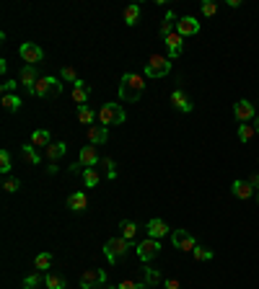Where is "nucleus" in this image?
Instances as JSON below:
<instances>
[{
    "label": "nucleus",
    "mask_w": 259,
    "mask_h": 289,
    "mask_svg": "<svg viewBox=\"0 0 259 289\" xmlns=\"http://www.w3.org/2000/svg\"><path fill=\"white\" fill-rule=\"evenodd\" d=\"M21 155H24V160L29 165H39V150L34 147V145H21Z\"/></svg>",
    "instance_id": "24"
},
{
    "label": "nucleus",
    "mask_w": 259,
    "mask_h": 289,
    "mask_svg": "<svg viewBox=\"0 0 259 289\" xmlns=\"http://www.w3.org/2000/svg\"><path fill=\"white\" fill-rule=\"evenodd\" d=\"M125 119H127V114L119 103H104V106L99 109V122H101V126H106V129L109 126L125 124Z\"/></svg>",
    "instance_id": "3"
},
{
    "label": "nucleus",
    "mask_w": 259,
    "mask_h": 289,
    "mask_svg": "<svg viewBox=\"0 0 259 289\" xmlns=\"http://www.w3.org/2000/svg\"><path fill=\"white\" fill-rule=\"evenodd\" d=\"M31 145H34V147H44V150H47V147L52 145L50 132H47V129H34V132H31Z\"/></svg>",
    "instance_id": "22"
},
{
    "label": "nucleus",
    "mask_w": 259,
    "mask_h": 289,
    "mask_svg": "<svg viewBox=\"0 0 259 289\" xmlns=\"http://www.w3.org/2000/svg\"><path fill=\"white\" fill-rule=\"evenodd\" d=\"M88 96H91V85L83 83V80H78V83L73 85V101L78 103V106H83V103L88 101Z\"/></svg>",
    "instance_id": "18"
},
{
    "label": "nucleus",
    "mask_w": 259,
    "mask_h": 289,
    "mask_svg": "<svg viewBox=\"0 0 259 289\" xmlns=\"http://www.w3.org/2000/svg\"><path fill=\"white\" fill-rule=\"evenodd\" d=\"M254 122H257V124H254V129H257V134H259V117H257Z\"/></svg>",
    "instance_id": "43"
},
{
    "label": "nucleus",
    "mask_w": 259,
    "mask_h": 289,
    "mask_svg": "<svg viewBox=\"0 0 259 289\" xmlns=\"http://www.w3.org/2000/svg\"><path fill=\"white\" fill-rule=\"evenodd\" d=\"M148 287H155V284H161V271L158 269H145V279H143Z\"/></svg>",
    "instance_id": "33"
},
{
    "label": "nucleus",
    "mask_w": 259,
    "mask_h": 289,
    "mask_svg": "<svg viewBox=\"0 0 259 289\" xmlns=\"http://www.w3.org/2000/svg\"><path fill=\"white\" fill-rule=\"evenodd\" d=\"M135 253H138V258H140L143 263H151V261L161 253V240L145 238V240H140L138 246H135Z\"/></svg>",
    "instance_id": "6"
},
{
    "label": "nucleus",
    "mask_w": 259,
    "mask_h": 289,
    "mask_svg": "<svg viewBox=\"0 0 259 289\" xmlns=\"http://www.w3.org/2000/svg\"><path fill=\"white\" fill-rule=\"evenodd\" d=\"M171 103H174V106L179 109V111H182V114H192V101H189V96L184 93V90L182 88H176L174 90V93H171Z\"/></svg>",
    "instance_id": "15"
},
{
    "label": "nucleus",
    "mask_w": 259,
    "mask_h": 289,
    "mask_svg": "<svg viewBox=\"0 0 259 289\" xmlns=\"http://www.w3.org/2000/svg\"><path fill=\"white\" fill-rule=\"evenodd\" d=\"M60 80H67V83H73V85H75L81 78L75 75V70H73V67H67V65H65L62 70H60Z\"/></svg>",
    "instance_id": "35"
},
{
    "label": "nucleus",
    "mask_w": 259,
    "mask_h": 289,
    "mask_svg": "<svg viewBox=\"0 0 259 289\" xmlns=\"http://www.w3.org/2000/svg\"><path fill=\"white\" fill-rule=\"evenodd\" d=\"M135 235H138V225L130 222V219H125V222L119 225V238H125V240H135Z\"/></svg>",
    "instance_id": "26"
},
{
    "label": "nucleus",
    "mask_w": 259,
    "mask_h": 289,
    "mask_svg": "<svg viewBox=\"0 0 259 289\" xmlns=\"http://www.w3.org/2000/svg\"><path fill=\"white\" fill-rule=\"evenodd\" d=\"M233 117L239 119L241 124H249L252 119H257V109H254V103H249L246 98H241V101L233 106Z\"/></svg>",
    "instance_id": "9"
},
{
    "label": "nucleus",
    "mask_w": 259,
    "mask_h": 289,
    "mask_svg": "<svg viewBox=\"0 0 259 289\" xmlns=\"http://www.w3.org/2000/svg\"><path fill=\"white\" fill-rule=\"evenodd\" d=\"M44 284H47V289H65V279L57 274H47L44 276Z\"/></svg>",
    "instance_id": "30"
},
{
    "label": "nucleus",
    "mask_w": 259,
    "mask_h": 289,
    "mask_svg": "<svg viewBox=\"0 0 259 289\" xmlns=\"http://www.w3.org/2000/svg\"><path fill=\"white\" fill-rule=\"evenodd\" d=\"M174 31H176V13L174 10H166V18L161 24V39H168Z\"/></svg>",
    "instance_id": "21"
},
{
    "label": "nucleus",
    "mask_w": 259,
    "mask_h": 289,
    "mask_svg": "<svg viewBox=\"0 0 259 289\" xmlns=\"http://www.w3.org/2000/svg\"><path fill=\"white\" fill-rule=\"evenodd\" d=\"M257 202H259V189H257Z\"/></svg>",
    "instance_id": "44"
},
{
    "label": "nucleus",
    "mask_w": 259,
    "mask_h": 289,
    "mask_svg": "<svg viewBox=\"0 0 259 289\" xmlns=\"http://www.w3.org/2000/svg\"><path fill=\"white\" fill-rule=\"evenodd\" d=\"M44 153H47V160H50V163H57V160L67 153V145H65V142H52L47 150H44Z\"/></svg>",
    "instance_id": "23"
},
{
    "label": "nucleus",
    "mask_w": 259,
    "mask_h": 289,
    "mask_svg": "<svg viewBox=\"0 0 259 289\" xmlns=\"http://www.w3.org/2000/svg\"><path fill=\"white\" fill-rule=\"evenodd\" d=\"M171 73V60L168 57H161V54H153L148 62H145V75L148 78H163Z\"/></svg>",
    "instance_id": "5"
},
{
    "label": "nucleus",
    "mask_w": 259,
    "mask_h": 289,
    "mask_svg": "<svg viewBox=\"0 0 259 289\" xmlns=\"http://www.w3.org/2000/svg\"><path fill=\"white\" fill-rule=\"evenodd\" d=\"M21 103H24V101H21L16 93H8V96H3V106H5L8 111H18V109H21Z\"/></svg>",
    "instance_id": "31"
},
{
    "label": "nucleus",
    "mask_w": 259,
    "mask_h": 289,
    "mask_svg": "<svg viewBox=\"0 0 259 289\" xmlns=\"http://www.w3.org/2000/svg\"><path fill=\"white\" fill-rule=\"evenodd\" d=\"M3 189H5L8 194H16V191L21 189V181H18V178H8V181L3 183Z\"/></svg>",
    "instance_id": "40"
},
{
    "label": "nucleus",
    "mask_w": 259,
    "mask_h": 289,
    "mask_svg": "<svg viewBox=\"0 0 259 289\" xmlns=\"http://www.w3.org/2000/svg\"><path fill=\"white\" fill-rule=\"evenodd\" d=\"M94 119H96V114H94V109L88 106V103H83V106H78V122H81V124L94 126Z\"/></svg>",
    "instance_id": "25"
},
{
    "label": "nucleus",
    "mask_w": 259,
    "mask_h": 289,
    "mask_svg": "<svg viewBox=\"0 0 259 289\" xmlns=\"http://www.w3.org/2000/svg\"><path fill=\"white\" fill-rule=\"evenodd\" d=\"M215 13H218V3L205 0V3H202V16H215Z\"/></svg>",
    "instance_id": "39"
},
{
    "label": "nucleus",
    "mask_w": 259,
    "mask_h": 289,
    "mask_svg": "<svg viewBox=\"0 0 259 289\" xmlns=\"http://www.w3.org/2000/svg\"><path fill=\"white\" fill-rule=\"evenodd\" d=\"M138 18H140V5H138V3L127 5V8H125V24H127V26H135V24H138Z\"/></svg>",
    "instance_id": "27"
},
{
    "label": "nucleus",
    "mask_w": 259,
    "mask_h": 289,
    "mask_svg": "<svg viewBox=\"0 0 259 289\" xmlns=\"http://www.w3.org/2000/svg\"><path fill=\"white\" fill-rule=\"evenodd\" d=\"M21 57H24V62L26 65H34V67H37L42 60H44V52H42V47H37V44H21Z\"/></svg>",
    "instance_id": "10"
},
{
    "label": "nucleus",
    "mask_w": 259,
    "mask_h": 289,
    "mask_svg": "<svg viewBox=\"0 0 259 289\" xmlns=\"http://www.w3.org/2000/svg\"><path fill=\"white\" fill-rule=\"evenodd\" d=\"M163 44H166V49H168V60H176V57H182V49H184V41H182V34H171L168 39H163Z\"/></svg>",
    "instance_id": "12"
},
{
    "label": "nucleus",
    "mask_w": 259,
    "mask_h": 289,
    "mask_svg": "<svg viewBox=\"0 0 259 289\" xmlns=\"http://www.w3.org/2000/svg\"><path fill=\"white\" fill-rule=\"evenodd\" d=\"M104 289H117V287H104Z\"/></svg>",
    "instance_id": "45"
},
{
    "label": "nucleus",
    "mask_w": 259,
    "mask_h": 289,
    "mask_svg": "<svg viewBox=\"0 0 259 289\" xmlns=\"http://www.w3.org/2000/svg\"><path fill=\"white\" fill-rule=\"evenodd\" d=\"M78 163H81L83 168H94V165H99L101 160H99L96 147H94V145H86V147L81 150V155H78Z\"/></svg>",
    "instance_id": "14"
},
{
    "label": "nucleus",
    "mask_w": 259,
    "mask_h": 289,
    "mask_svg": "<svg viewBox=\"0 0 259 289\" xmlns=\"http://www.w3.org/2000/svg\"><path fill=\"white\" fill-rule=\"evenodd\" d=\"M34 266H37V271H47L52 266V253H47V250L39 253V256L34 258Z\"/></svg>",
    "instance_id": "28"
},
{
    "label": "nucleus",
    "mask_w": 259,
    "mask_h": 289,
    "mask_svg": "<svg viewBox=\"0 0 259 289\" xmlns=\"http://www.w3.org/2000/svg\"><path fill=\"white\" fill-rule=\"evenodd\" d=\"M18 80H21V85H24L29 93L34 90V85H37V80H39V75H37V67L34 65H24L21 67V75H18Z\"/></svg>",
    "instance_id": "13"
},
{
    "label": "nucleus",
    "mask_w": 259,
    "mask_h": 289,
    "mask_svg": "<svg viewBox=\"0 0 259 289\" xmlns=\"http://www.w3.org/2000/svg\"><path fill=\"white\" fill-rule=\"evenodd\" d=\"M60 93H62V80H60V78H52V75H42L29 96H37V98H54V96H60Z\"/></svg>",
    "instance_id": "2"
},
{
    "label": "nucleus",
    "mask_w": 259,
    "mask_h": 289,
    "mask_svg": "<svg viewBox=\"0 0 259 289\" xmlns=\"http://www.w3.org/2000/svg\"><path fill=\"white\" fill-rule=\"evenodd\" d=\"M200 31V21L195 16H184L176 21V34H182V37H195Z\"/></svg>",
    "instance_id": "11"
},
{
    "label": "nucleus",
    "mask_w": 259,
    "mask_h": 289,
    "mask_svg": "<svg viewBox=\"0 0 259 289\" xmlns=\"http://www.w3.org/2000/svg\"><path fill=\"white\" fill-rule=\"evenodd\" d=\"M67 209L86 212L88 209V196H86V191H73L70 196H67Z\"/></svg>",
    "instance_id": "16"
},
{
    "label": "nucleus",
    "mask_w": 259,
    "mask_h": 289,
    "mask_svg": "<svg viewBox=\"0 0 259 289\" xmlns=\"http://www.w3.org/2000/svg\"><path fill=\"white\" fill-rule=\"evenodd\" d=\"M106 287V271L104 269H86L81 274V289H99Z\"/></svg>",
    "instance_id": "7"
},
{
    "label": "nucleus",
    "mask_w": 259,
    "mask_h": 289,
    "mask_svg": "<svg viewBox=\"0 0 259 289\" xmlns=\"http://www.w3.org/2000/svg\"><path fill=\"white\" fill-rule=\"evenodd\" d=\"M163 289H182V284H179L176 279H166L163 282Z\"/></svg>",
    "instance_id": "42"
},
{
    "label": "nucleus",
    "mask_w": 259,
    "mask_h": 289,
    "mask_svg": "<svg viewBox=\"0 0 259 289\" xmlns=\"http://www.w3.org/2000/svg\"><path fill=\"white\" fill-rule=\"evenodd\" d=\"M231 189H233V196H236V199H244V202H246V199H252L254 191H257L249 181H233V186H231Z\"/></svg>",
    "instance_id": "17"
},
{
    "label": "nucleus",
    "mask_w": 259,
    "mask_h": 289,
    "mask_svg": "<svg viewBox=\"0 0 259 289\" xmlns=\"http://www.w3.org/2000/svg\"><path fill=\"white\" fill-rule=\"evenodd\" d=\"M192 256H195L197 261H210V258H212V250H210V248H202V246H197V248L192 250Z\"/></svg>",
    "instance_id": "36"
},
{
    "label": "nucleus",
    "mask_w": 259,
    "mask_h": 289,
    "mask_svg": "<svg viewBox=\"0 0 259 289\" xmlns=\"http://www.w3.org/2000/svg\"><path fill=\"white\" fill-rule=\"evenodd\" d=\"M166 233H168V225L163 222V219H151V222H148V238L161 240Z\"/></svg>",
    "instance_id": "20"
},
{
    "label": "nucleus",
    "mask_w": 259,
    "mask_h": 289,
    "mask_svg": "<svg viewBox=\"0 0 259 289\" xmlns=\"http://www.w3.org/2000/svg\"><path fill=\"white\" fill-rule=\"evenodd\" d=\"M83 183H86L88 189L99 186V170H96V168H86V170H83Z\"/></svg>",
    "instance_id": "29"
},
{
    "label": "nucleus",
    "mask_w": 259,
    "mask_h": 289,
    "mask_svg": "<svg viewBox=\"0 0 259 289\" xmlns=\"http://www.w3.org/2000/svg\"><path fill=\"white\" fill-rule=\"evenodd\" d=\"M99 165H104L106 178H111V181L117 178V168H114V160H111V158H101V163H99Z\"/></svg>",
    "instance_id": "34"
},
{
    "label": "nucleus",
    "mask_w": 259,
    "mask_h": 289,
    "mask_svg": "<svg viewBox=\"0 0 259 289\" xmlns=\"http://www.w3.org/2000/svg\"><path fill=\"white\" fill-rule=\"evenodd\" d=\"M132 248V243L125 240V238H111L106 240V246H104V256L109 263H117L119 258H125V253Z\"/></svg>",
    "instance_id": "4"
},
{
    "label": "nucleus",
    "mask_w": 259,
    "mask_h": 289,
    "mask_svg": "<svg viewBox=\"0 0 259 289\" xmlns=\"http://www.w3.org/2000/svg\"><path fill=\"white\" fill-rule=\"evenodd\" d=\"M145 90V80L135 73H125L119 80V98L122 101H138Z\"/></svg>",
    "instance_id": "1"
},
{
    "label": "nucleus",
    "mask_w": 259,
    "mask_h": 289,
    "mask_svg": "<svg viewBox=\"0 0 259 289\" xmlns=\"http://www.w3.org/2000/svg\"><path fill=\"white\" fill-rule=\"evenodd\" d=\"M171 243H174V248H179V250H189V253H192V250L197 248L195 235H192V233H187V230H182V227L171 233Z\"/></svg>",
    "instance_id": "8"
},
{
    "label": "nucleus",
    "mask_w": 259,
    "mask_h": 289,
    "mask_svg": "<svg viewBox=\"0 0 259 289\" xmlns=\"http://www.w3.org/2000/svg\"><path fill=\"white\" fill-rule=\"evenodd\" d=\"M254 134H257L254 124H241V126H239V140H241V142H249Z\"/></svg>",
    "instance_id": "32"
},
{
    "label": "nucleus",
    "mask_w": 259,
    "mask_h": 289,
    "mask_svg": "<svg viewBox=\"0 0 259 289\" xmlns=\"http://www.w3.org/2000/svg\"><path fill=\"white\" fill-rule=\"evenodd\" d=\"M10 165H13V163H10V153H8V150H0V170L8 173Z\"/></svg>",
    "instance_id": "37"
},
{
    "label": "nucleus",
    "mask_w": 259,
    "mask_h": 289,
    "mask_svg": "<svg viewBox=\"0 0 259 289\" xmlns=\"http://www.w3.org/2000/svg\"><path fill=\"white\" fill-rule=\"evenodd\" d=\"M39 282H42L39 271H37V274H29L26 279H24V289H34V287H39Z\"/></svg>",
    "instance_id": "38"
},
{
    "label": "nucleus",
    "mask_w": 259,
    "mask_h": 289,
    "mask_svg": "<svg viewBox=\"0 0 259 289\" xmlns=\"http://www.w3.org/2000/svg\"><path fill=\"white\" fill-rule=\"evenodd\" d=\"M16 80H5V83L3 85H0V90H3V96H8V93H13V90H16Z\"/></svg>",
    "instance_id": "41"
},
{
    "label": "nucleus",
    "mask_w": 259,
    "mask_h": 289,
    "mask_svg": "<svg viewBox=\"0 0 259 289\" xmlns=\"http://www.w3.org/2000/svg\"><path fill=\"white\" fill-rule=\"evenodd\" d=\"M106 137H109V129H106V126H88V142H91V145H104L106 142Z\"/></svg>",
    "instance_id": "19"
}]
</instances>
